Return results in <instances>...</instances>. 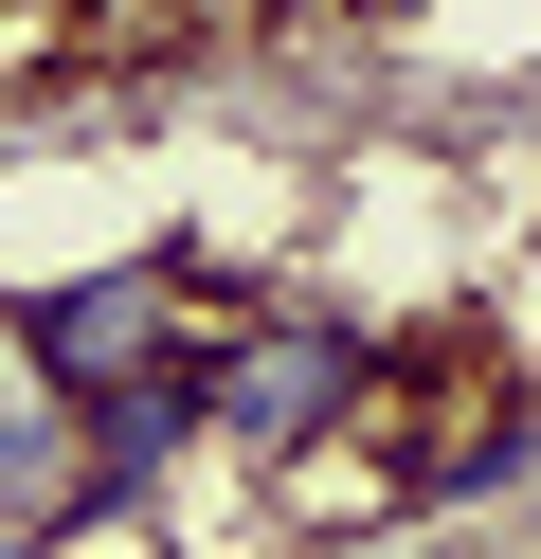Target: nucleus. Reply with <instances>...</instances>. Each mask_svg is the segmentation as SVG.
<instances>
[{
    "mask_svg": "<svg viewBox=\"0 0 541 559\" xmlns=\"http://www.w3.org/2000/svg\"><path fill=\"white\" fill-rule=\"evenodd\" d=\"M397 397V343L325 289H252V307H199V415L235 469H325L361 451V415Z\"/></svg>",
    "mask_w": 541,
    "mask_h": 559,
    "instance_id": "obj_1",
    "label": "nucleus"
},
{
    "mask_svg": "<svg viewBox=\"0 0 541 559\" xmlns=\"http://www.w3.org/2000/svg\"><path fill=\"white\" fill-rule=\"evenodd\" d=\"M19 325H36V361L72 379V397H108V379H144V361H199V253H108V271H55V289H19Z\"/></svg>",
    "mask_w": 541,
    "mask_h": 559,
    "instance_id": "obj_2",
    "label": "nucleus"
},
{
    "mask_svg": "<svg viewBox=\"0 0 541 559\" xmlns=\"http://www.w3.org/2000/svg\"><path fill=\"white\" fill-rule=\"evenodd\" d=\"M180 451H216V415H199V361H144V379H108V397L72 415V542H91V523H144Z\"/></svg>",
    "mask_w": 541,
    "mask_h": 559,
    "instance_id": "obj_3",
    "label": "nucleus"
},
{
    "mask_svg": "<svg viewBox=\"0 0 541 559\" xmlns=\"http://www.w3.org/2000/svg\"><path fill=\"white\" fill-rule=\"evenodd\" d=\"M72 415L91 397H72V379L36 361V325L0 307V523H55L72 542Z\"/></svg>",
    "mask_w": 541,
    "mask_h": 559,
    "instance_id": "obj_4",
    "label": "nucleus"
}]
</instances>
